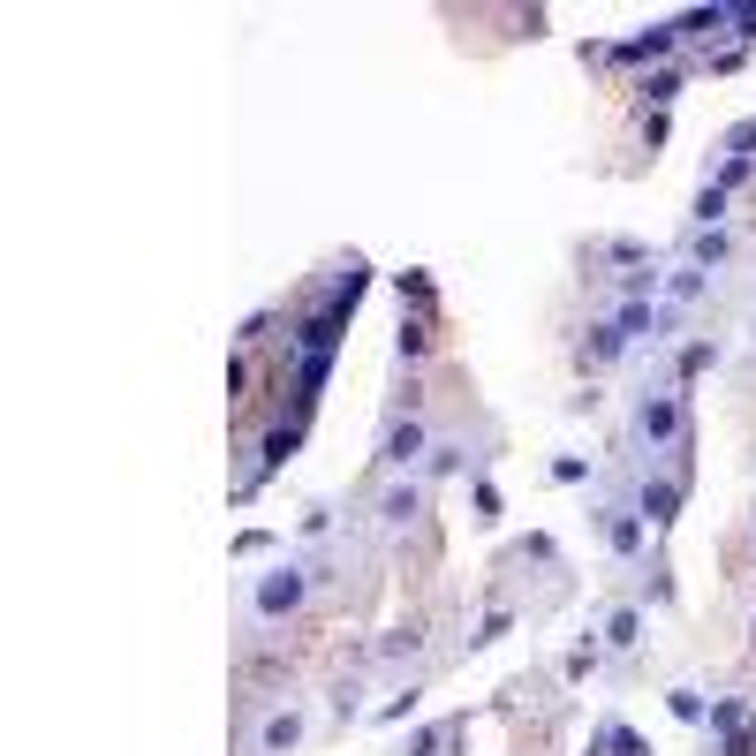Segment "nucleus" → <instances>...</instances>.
I'll use <instances>...</instances> for the list:
<instances>
[{"mask_svg":"<svg viewBox=\"0 0 756 756\" xmlns=\"http://www.w3.org/2000/svg\"><path fill=\"white\" fill-rule=\"evenodd\" d=\"M288 605H303V575H295V567H273L258 583V613H288Z\"/></svg>","mask_w":756,"mask_h":756,"instance_id":"obj_1","label":"nucleus"},{"mask_svg":"<svg viewBox=\"0 0 756 756\" xmlns=\"http://www.w3.org/2000/svg\"><path fill=\"white\" fill-rule=\"evenodd\" d=\"M636 431H643V439H673V431H681V401L651 394V401L636 409Z\"/></svg>","mask_w":756,"mask_h":756,"instance_id":"obj_2","label":"nucleus"},{"mask_svg":"<svg viewBox=\"0 0 756 756\" xmlns=\"http://www.w3.org/2000/svg\"><path fill=\"white\" fill-rule=\"evenodd\" d=\"M416 454H424V424L409 416V424H394V431H386V462H394V469H409Z\"/></svg>","mask_w":756,"mask_h":756,"instance_id":"obj_3","label":"nucleus"},{"mask_svg":"<svg viewBox=\"0 0 756 756\" xmlns=\"http://www.w3.org/2000/svg\"><path fill=\"white\" fill-rule=\"evenodd\" d=\"M681 507V484H643V522H673Z\"/></svg>","mask_w":756,"mask_h":756,"instance_id":"obj_4","label":"nucleus"},{"mask_svg":"<svg viewBox=\"0 0 756 756\" xmlns=\"http://www.w3.org/2000/svg\"><path fill=\"white\" fill-rule=\"evenodd\" d=\"M620 348H628V333H620V326H598V333H590V348H583V356H590V363H613Z\"/></svg>","mask_w":756,"mask_h":756,"instance_id":"obj_5","label":"nucleus"},{"mask_svg":"<svg viewBox=\"0 0 756 756\" xmlns=\"http://www.w3.org/2000/svg\"><path fill=\"white\" fill-rule=\"evenodd\" d=\"M598 749H605V756H643V741L628 734V726H605V734H598Z\"/></svg>","mask_w":756,"mask_h":756,"instance_id":"obj_6","label":"nucleus"},{"mask_svg":"<svg viewBox=\"0 0 756 756\" xmlns=\"http://www.w3.org/2000/svg\"><path fill=\"white\" fill-rule=\"evenodd\" d=\"M295 734H303V719H295V711H280V719L273 726H265V749H288V741Z\"/></svg>","mask_w":756,"mask_h":756,"instance_id":"obj_7","label":"nucleus"},{"mask_svg":"<svg viewBox=\"0 0 756 756\" xmlns=\"http://www.w3.org/2000/svg\"><path fill=\"white\" fill-rule=\"evenodd\" d=\"M605 537H613V552H636V545H643V530H636L628 515H613V522H605Z\"/></svg>","mask_w":756,"mask_h":756,"instance_id":"obj_8","label":"nucleus"},{"mask_svg":"<svg viewBox=\"0 0 756 756\" xmlns=\"http://www.w3.org/2000/svg\"><path fill=\"white\" fill-rule=\"evenodd\" d=\"M726 258V235L719 227H704V235H696V265H719Z\"/></svg>","mask_w":756,"mask_h":756,"instance_id":"obj_9","label":"nucleus"},{"mask_svg":"<svg viewBox=\"0 0 756 756\" xmlns=\"http://www.w3.org/2000/svg\"><path fill=\"white\" fill-rule=\"evenodd\" d=\"M378 515H386V522H409V515H416V492H386V507H378Z\"/></svg>","mask_w":756,"mask_h":756,"instance_id":"obj_10","label":"nucleus"},{"mask_svg":"<svg viewBox=\"0 0 756 756\" xmlns=\"http://www.w3.org/2000/svg\"><path fill=\"white\" fill-rule=\"evenodd\" d=\"M605 643H620V651H628V643H636V613H613V628H605Z\"/></svg>","mask_w":756,"mask_h":756,"instance_id":"obj_11","label":"nucleus"}]
</instances>
